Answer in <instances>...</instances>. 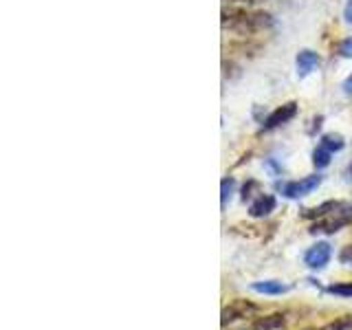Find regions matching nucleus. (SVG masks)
<instances>
[{
  "label": "nucleus",
  "instance_id": "2",
  "mask_svg": "<svg viewBox=\"0 0 352 330\" xmlns=\"http://www.w3.org/2000/svg\"><path fill=\"white\" fill-rule=\"evenodd\" d=\"M322 183V176H306V179L302 181H291V183H284L280 185V190L284 196H289V198H300V196H306V194H311L313 190H317V185Z\"/></svg>",
  "mask_w": 352,
  "mask_h": 330
},
{
  "label": "nucleus",
  "instance_id": "17",
  "mask_svg": "<svg viewBox=\"0 0 352 330\" xmlns=\"http://www.w3.org/2000/svg\"><path fill=\"white\" fill-rule=\"evenodd\" d=\"M344 91H346L348 95H352V75H350L348 80L344 82Z\"/></svg>",
  "mask_w": 352,
  "mask_h": 330
},
{
  "label": "nucleus",
  "instance_id": "15",
  "mask_svg": "<svg viewBox=\"0 0 352 330\" xmlns=\"http://www.w3.org/2000/svg\"><path fill=\"white\" fill-rule=\"evenodd\" d=\"M341 55H346V58H352V38L346 40V42H341Z\"/></svg>",
  "mask_w": 352,
  "mask_h": 330
},
{
  "label": "nucleus",
  "instance_id": "13",
  "mask_svg": "<svg viewBox=\"0 0 352 330\" xmlns=\"http://www.w3.org/2000/svg\"><path fill=\"white\" fill-rule=\"evenodd\" d=\"M231 190H234V181H231V179H225V181H223V207H225L227 201H229Z\"/></svg>",
  "mask_w": 352,
  "mask_h": 330
},
{
  "label": "nucleus",
  "instance_id": "1",
  "mask_svg": "<svg viewBox=\"0 0 352 330\" xmlns=\"http://www.w3.org/2000/svg\"><path fill=\"white\" fill-rule=\"evenodd\" d=\"M256 311H258L256 304H251L247 300H234L229 306L223 308V317H220V322H223V326H227L231 322H238V319L251 317Z\"/></svg>",
  "mask_w": 352,
  "mask_h": 330
},
{
  "label": "nucleus",
  "instance_id": "8",
  "mask_svg": "<svg viewBox=\"0 0 352 330\" xmlns=\"http://www.w3.org/2000/svg\"><path fill=\"white\" fill-rule=\"evenodd\" d=\"M317 66H319L317 53H313V51H302L300 55H297V73H300L302 77L308 75L313 69H317Z\"/></svg>",
  "mask_w": 352,
  "mask_h": 330
},
{
  "label": "nucleus",
  "instance_id": "3",
  "mask_svg": "<svg viewBox=\"0 0 352 330\" xmlns=\"http://www.w3.org/2000/svg\"><path fill=\"white\" fill-rule=\"evenodd\" d=\"M330 256H333V251H330L328 242H317L315 247L306 251L304 262H306V267H311V269H324L330 262Z\"/></svg>",
  "mask_w": 352,
  "mask_h": 330
},
{
  "label": "nucleus",
  "instance_id": "5",
  "mask_svg": "<svg viewBox=\"0 0 352 330\" xmlns=\"http://www.w3.org/2000/svg\"><path fill=\"white\" fill-rule=\"evenodd\" d=\"M295 113H297V104H293V102L286 104V106L278 108L275 113L269 115V119L264 121V128H278V126L286 124V121H291L295 117Z\"/></svg>",
  "mask_w": 352,
  "mask_h": 330
},
{
  "label": "nucleus",
  "instance_id": "14",
  "mask_svg": "<svg viewBox=\"0 0 352 330\" xmlns=\"http://www.w3.org/2000/svg\"><path fill=\"white\" fill-rule=\"evenodd\" d=\"M339 260L344 262V264H348V267H352V245H348V247H346L344 251H341Z\"/></svg>",
  "mask_w": 352,
  "mask_h": 330
},
{
  "label": "nucleus",
  "instance_id": "6",
  "mask_svg": "<svg viewBox=\"0 0 352 330\" xmlns=\"http://www.w3.org/2000/svg\"><path fill=\"white\" fill-rule=\"evenodd\" d=\"M286 324V319L282 313H273V315H264L258 317L256 322H251L245 330H280Z\"/></svg>",
  "mask_w": 352,
  "mask_h": 330
},
{
  "label": "nucleus",
  "instance_id": "7",
  "mask_svg": "<svg viewBox=\"0 0 352 330\" xmlns=\"http://www.w3.org/2000/svg\"><path fill=\"white\" fill-rule=\"evenodd\" d=\"M273 209H275V198L271 194H262V196H258L256 201L251 203L249 214L253 218H262V216H269Z\"/></svg>",
  "mask_w": 352,
  "mask_h": 330
},
{
  "label": "nucleus",
  "instance_id": "16",
  "mask_svg": "<svg viewBox=\"0 0 352 330\" xmlns=\"http://www.w3.org/2000/svg\"><path fill=\"white\" fill-rule=\"evenodd\" d=\"M346 20L350 22V25H352V0H348V5H346Z\"/></svg>",
  "mask_w": 352,
  "mask_h": 330
},
{
  "label": "nucleus",
  "instance_id": "9",
  "mask_svg": "<svg viewBox=\"0 0 352 330\" xmlns=\"http://www.w3.org/2000/svg\"><path fill=\"white\" fill-rule=\"evenodd\" d=\"M251 289L256 291V293H264V295H282V293L289 291V284L267 280V282H253Z\"/></svg>",
  "mask_w": 352,
  "mask_h": 330
},
{
  "label": "nucleus",
  "instance_id": "12",
  "mask_svg": "<svg viewBox=\"0 0 352 330\" xmlns=\"http://www.w3.org/2000/svg\"><path fill=\"white\" fill-rule=\"evenodd\" d=\"M330 293L341 295V297H352V282H341V284H333L328 289Z\"/></svg>",
  "mask_w": 352,
  "mask_h": 330
},
{
  "label": "nucleus",
  "instance_id": "11",
  "mask_svg": "<svg viewBox=\"0 0 352 330\" xmlns=\"http://www.w3.org/2000/svg\"><path fill=\"white\" fill-rule=\"evenodd\" d=\"M322 146L328 148L330 152H333V150H341V148H344V139H341L339 135H326L322 139Z\"/></svg>",
  "mask_w": 352,
  "mask_h": 330
},
{
  "label": "nucleus",
  "instance_id": "4",
  "mask_svg": "<svg viewBox=\"0 0 352 330\" xmlns=\"http://www.w3.org/2000/svg\"><path fill=\"white\" fill-rule=\"evenodd\" d=\"M352 220L350 214H341V212H335V216H330V218H324V220H319V223L313 225V234H317V231H324V234H333V231H339L344 225H348Z\"/></svg>",
  "mask_w": 352,
  "mask_h": 330
},
{
  "label": "nucleus",
  "instance_id": "10",
  "mask_svg": "<svg viewBox=\"0 0 352 330\" xmlns=\"http://www.w3.org/2000/svg\"><path fill=\"white\" fill-rule=\"evenodd\" d=\"M330 152L328 148H324V146H319L315 152H313V163L317 165V168H326V165L330 163Z\"/></svg>",
  "mask_w": 352,
  "mask_h": 330
}]
</instances>
